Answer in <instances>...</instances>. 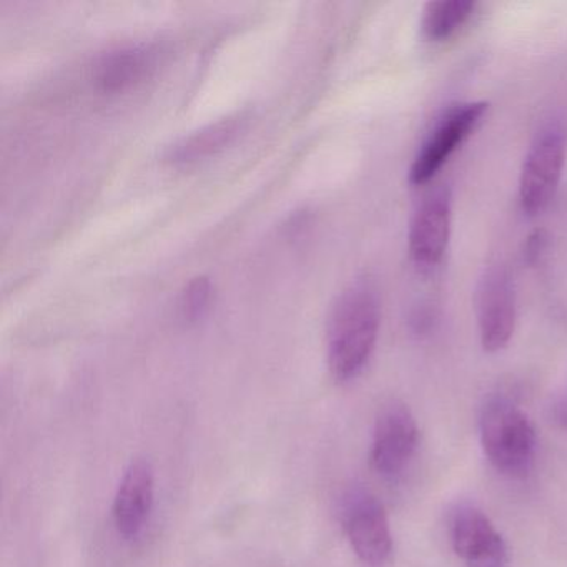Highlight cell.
<instances>
[{
	"label": "cell",
	"mask_w": 567,
	"mask_h": 567,
	"mask_svg": "<svg viewBox=\"0 0 567 567\" xmlns=\"http://www.w3.org/2000/svg\"><path fill=\"white\" fill-rule=\"evenodd\" d=\"M566 161V134L557 124H549L530 145L519 178V197L524 212L537 215L556 195Z\"/></svg>",
	"instance_id": "cell-3"
},
{
	"label": "cell",
	"mask_w": 567,
	"mask_h": 567,
	"mask_svg": "<svg viewBox=\"0 0 567 567\" xmlns=\"http://www.w3.org/2000/svg\"><path fill=\"white\" fill-rule=\"evenodd\" d=\"M417 446V424L403 403L386 404L378 414L371 441L370 464L381 476H396Z\"/></svg>",
	"instance_id": "cell-7"
},
{
	"label": "cell",
	"mask_w": 567,
	"mask_h": 567,
	"mask_svg": "<svg viewBox=\"0 0 567 567\" xmlns=\"http://www.w3.org/2000/svg\"><path fill=\"white\" fill-rule=\"evenodd\" d=\"M380 300L368 281H357L338 297L328 320V367L340 383L354 380L370 361L380 331Z\"/></svg>",
	"instance_id": "cell-1"
},
{
	"label": "cell",
	"mask_w": 567,
	"mask_h": 567,
	"mask_svg": "<svg viewBox=\"0 0 567 567\" xmlns=\"http://www.w3.org/2000/svg\"><path fill=\"white\" fill-rule=\"evenodd\" d=\"M343 527L361 563L381 567L390 559L393 549L390 520L383 504L373 494L363 489L348 494L343 504Z\"/></svg>",
	"instance_id": "cell-4"
},
{
	"label": "cell",
	"mask_w": 567,
	"mask_h": 567,
	"mask_svg": "<svg viewBox=\"0 0 567 567\" xmlns=\"http://www.w3.org/2000/svg\"><path fill=\"white\" fill-rule=\"evenodd\" d=\"M486 111V102H470L457 105L444 114L414 157L410 168L411 184H427L443 168L456 148L473 134Z\"/></svg>",
	"instance_id": "cell-6"
},
{
	"label": "cell",
	"mask_w": 567,
	"mask_h": 567,
	"mask_svg": "<svg viewBox=\"0 0 567 567\" xmlns=\"http://www.w3.org/2000/svg\"><path fill=\"white\" fill-rule=\"evenodd\" d=\"M476 317L481 344L487 353L506 348L516 324V293L503 267L484 271L476 288Z\"/></svg>",
	"instance_id": "cell-5"
},
{
	"label": "cell",
	"mask_w": 567,
	"mask_h": 567,
	"mask_svg": "<svg viewBox=\"0 0 567 567\" xmlns=\"http://www.w3.org/2000/svg\"><path fill=\"white\" fill-rule=\"evenodd\" d=\"M481 444L494 470L524 477L536 460L537 437L527 414L507 398H494L480 421Z\"/></svg>",
	"instance_id": "cell-2"
},
{
	"label": "cell",
	"mask_w": 567,
	"mask_h": 567,
	"mask_svg": "<svg viewBox=\"0 0 567 567\" xmlns=\"http://www.w3.org/2000/svg\"><path fill=\"white\" fill-rule=\"evenodd\" d=\"M157 65L151 45H128L102 55L94 68V82L105 94H118L144 82Z\"/></svg>",
	"instance_id": "cell-11"
},
{
	"label": "cell",
	"mask_w": 567,
	"mask_h": 567,
	"mask_svg": "<svg viewBox=\"0 0 567 567\" xmlns=\"http://www.w3.org/2000/svg\"><path fill=\"white\" fill-rule=\"evenodd\" d=\"M476 4L471 0H441L424 8L421 28L430 41L441 42L456 34L474 14Z\"/></svg>",
	"instance_id": "cell-13"
},
{
	"label": "cell",
	"mask_w": 567,
	"mask_h": 567,
	"mask_svg": "<svg viewBox=\"0 0 567 567\" xmlns=\"http://www.w3.org/2000/svg\"><path fill=\"white\" fill-rule=\"evenodd\" d=\"M550 247V237L546 230H536L527 237L524 244V261L530 267H536L537 264L543 261Z\"/></svg>",
	"instance_id": "cell-15"
},
{
	"label": "cell",
	"mask_w": 567,
	"mask_h": 567,
	"mask_svg": "<svg viewBox=\"0 0 567 567\" xmlns=\"http://www.w3.org/2000/svg\"><path fill=\"white\" fill-rule=\"evenodd\" d=\"M245 122H247V117L244 114L221 118V121L215 122L175 144L167 152L165 158L168 164L182 167V165L197 164L205 158L214 157L238 137Z\"/></svg>",
	"instance_id": "cell-12"
},
{
	"label": "cell",
	"mask_w": 567,
	"mask_h": 567,
	"mask_svg": "<svg viewBox=\"0 0 567 567\" xmlns=\"http://www.w3.org/2000/svg\"><path fill=\"white\" fill-rule=\"evenodd\" d=\"M451 543L466 567H506L507 546L486 513L461 504L451 520Z\"/></svg>",
	"instance_id": "cell-8"
},
{
	"label": "cell",
	"mask_w": 567,
	"mask_h": 567,
	"mask_svg": "<svg viewBox=\"0 0 567 567\" xmlns=\"http://www.w3.org/2000/svg\"><path fill=\"white\" fill-rule=\"evenodd\" d=\"M556 421L559 423V426L566 431L567 434V393L557 401L556 404Z\"/></svg>",
	"instance_id": "cell-17"
},
{
	"label": "cell",
	"mask_w": 567,
	"mask_h": 567,
	"mask_svg": "<svg viewBox=\"0 0 567 567\" xmlns=\"http://www.w3.org/2000/svg\"><path fill=\"white\" fill-rule=\"evenodd\" d=\"M434 323V315L431 313L430 310H416L411 317V328H413L414 333L424 334L431 330Z\"/></svg>",
	"instance_id": "cell-16"
},
{
	"label": "cell",
	"mask_w": 567,
	"mask_h": 567,
	"mask_svg": "<svg viewBox=\"0 0 567 567\" xmlns=\"http://www.w3.org/2000/svg\"><path fill=\"white\" fill-rule=\"evenodd\" d=\"M214 287L207 277H197L187 285L181 298V311L187 321H198L210 308Z\"/></svg>",
	"instance_id": "cell-14"
},
{
	"label": "cell",
	"mask_w": 567,
	"mask_h": 567,
	"mask_svg": "<svg viewBox=\"0 0 567 567\" xmlns=\"http://www.w3.org/2000/svg\"><path fill=\"white\" fill-rule=\"evenodd\" d=\"M155 497V474L151 463L134 461L125 470L114 497V524L125 539L141 536L152 513Z\"/></svg>",
	"instance_id": "cell-9"
},
{
	"label": "cell",
	"mask_w": 567,
	"mask_h": 567,
	"mask_svg": "<svg viewBox=\"0 0 567 567\" xmlns=\"http://www.w3.org/2000/svg\"><path fill=\"white\" fill-rule=\"evenodd\" d=\"M451 234V200L446 192H434L421 202L410 227L411 258L421 267L440 264Z\"/></svg>",
	"instance_id": "cell-10"
}]
</instances>
